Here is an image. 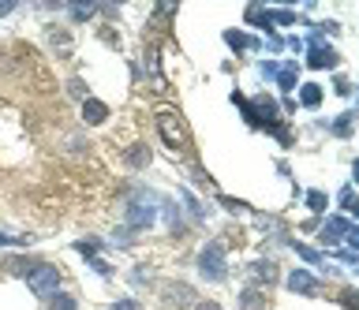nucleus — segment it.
Masks as SVG:
<instances>
[{"label":"nucleus","mask_w":359,"mask_h":310,"mask_svg":"<svg viewBox=\"0 0 359 310\" xmlns=\"http://www.w3.org/2000/svg\"><path fill=\"white\" fill-rule=\"evenodd\" d=\"M153 221H157V195L146 191V187H135V191L127 195V206H124V228L146 232Z\"/></svg>","instance_id":"nucleus-1"},{"label":"nucleus","mask_w":359,"mask_h":310,"mask_svg":"<svg viewBox=\"0 0 359 310\" xmlns=\"http://www.w3.org/2000/svg\"><path fill=\"white\" fill-rule=\"evenodd\" d=\"M199 273L206 280H213V284H221V280H228V258H225V247L213 239V243H206L199 251Z\"/></svg>","instance_id":"nucleus-2"},{"label":"nucleus","mask_w":359,"mask_h":310,"mask_svg":"<svg viewBox=\"0 0 359 310\" xmlns=\"http://www.w3.org/2000/svg\"><path fill=\"white\" fill-rule=\"evenodd\" d=\"M23 280H27L30 291H34V296H41V299H49L53 291H60V269H56V265H49V262H38Z\"/></svg>","instance_id":"nucleus-3"},{"label":"nucleus","mask_w":359,"mask_h":310,"mask_svg":"<svg viewBox=\"0 0 359 310\" xmlns=\"http://www.w3.org/2000/svg\"><path fill=\"white\" fill-rule=\"evenodd\" d=\"M157 135H161V142L168 146V150H184L187 146V127H184V120H180L176 113H157Z\"/></svg>","instance_id":"nucleus-4"},{"label":"nucleus","mask_w":359,"mask_h":310,"mask_svg":"<svg viewBox=\"0 0 359 310\" xmlns=\"http://www.w3.org/2000/svg\"><path fill=\"white\" fill-rule=\"evenodd\" d=\"M161 303H165V307H180V310H187V307L199 303V296H195L191 284H184V280H168L165 288H161Z\"/></svg>","instance_id":"nucleus-5"},{"label":"nucleus","mask_w":359,"mask_h":310,"mask_svg":"<svg viewBox=\"0 0 359 310\" xmlns=\"http://www.w3.org/2000/svg\"><path fill=\"white\" fill-rule=\"evenodd\" d=\"M247 273H251L254 288H273L277 277H281V269H277L273 258H259V262H251V265H247Z\"/></svg>","instance_id":"nucleus-6"},{"label":"nucleus","mask_w":359,"mask_h":310,"mask_svg":"<svg viewBox=\"0 0 359 310\" xmlns=\"http://www.w3.org/2000/svg\"><path fill=\"white\" fill-rule=\"evenodd\" d=\"M285 284H288V291H296V296H318V288H322L311 269H292L285 277Z\"/></svg>","instance_id":"nucleus-7"},{"label":"nucleus","mask_w":359,"mask_h":310,"mask_svg":"<svg viewBox=\"0 0 359 310\" xmlns=\"http://www.w3.org/2000/svg\"><path fill=\"white\" fill-rule=\"evenodd\" d=\"M348 232H352V221L348 217H329L326 225H322L318 239H322V247H337V243H345Z\"/></svg>","instance_id":"nucleus-8"},{"label":"nucleus","mask_w":359,"mask_h":310,"mask_svg":"<svg viewBox=\"0 0 359 310\" xmlns=\"http://www.w3.org/2000/svg\"><path fill=\"white\" fill-rule=\"evenodd\" d=\"M337 64L340 56L329 45H311V53H307V67H314V71H326V67H337Z\"/></svg>","instance_id":"nucleus-9"},{"label":"nucleus","mask_w":359,"mask_h":310,"mask_svg":"<svg viewBox=\"0 0 359 310\" xmlns=\"http://www.w3.org/2000/svg\"><path fill=\"white\" fill-rule=\"evenodd\" d=\"M83 120H87L90 127L105 124V120H109V105H105V101H98V98H87V101H83Z\"/></svg>","instance_id":"nucleus-10"},{"label":"nucleus","mask_w":359,"mask_h":310,"mask_svg":"<svg viewBox=\"0 0 359 310\" xmlns=\"http://www.w3.org/2000/svg\"><path fill=\"white\" fill-rule=\"evenodd\" d=\"M239 310H266V291L262 288H243L239 291Z\"/></svg>","instance_id":"nucleus-11"},{"label":"nucleus","mask_w":359,"mask_h":310,"mask_svg":"<svg viewBox=\"0 0 359 310\" xmlns=\"http://www.w3.org/2000/svg\"><path fill=\"white\" fill-rule=\"evenodd\" d=\"M124 165H127V168H146V165H150V146H142V142L127 146V153H124Z\"/></svg>","instance_id":"nucleus-12"},{"label":"nucleus","mask_w":359,"mask_h":310,"mask_svg":"<svg viewBox=\"0 0 359 310\" xmlns=\"http://www.w3.org/2000/svg\"><path fill=\"white\" fill-rule=\"evenodd\" d=\"M322 98H326V93H322L318 82H303V86H299V105H303V109H318Z\"/></svg>","instance_id":"nucleus-13"},{"label":"nucleus","mask_w":359,"mask_h":310,"mask_svg":"<svg viewBox=\"0 0 359 310\" xmlns=\"http://www.w3.org/2000/svg\"><path fill=\"white\" fill-rule=\"evenodd\" d=\"M34 258H23V254H12V258H4V269L12 273V277H27V273L34 269Z\"/></svg>","instance_id":"nucleus-14"},{"label":"nucleus","mask_w":359,"mask_h":310,"mask_svg":"<svg viewBox=\"0 0 359 310\" xmlns=\"http://www.w3.org/2000/svg\"><path fill=\"white\" fill-rule=\"evenodd\" d=\"M225 41H228V49H232V53H243V49H254V45H259V41L247 38L243 30H225Z\"/></svg>","instance_id":"nucleus-15"},{"label":"nucleus","mask_w":359,"mask_h":310,"mask_svg":"<svg viewBox=\"0 0 359 310\" xmlns=\"http://www.w3.org/2000/svg\"><path fill=\"white\" fill-rule=\"evenodd\" d=\"M352 124H356V113H340V116L329 124V131L337 135V139H348V135H352Z\"/></svg>","instance_id":"nucleus-16"},{"label":"nucleus","mask_w":359,"mask_h":310,"mask_svg":"<svg viewBox=\"0 0 359 310\" xmlns=\"http://www.w3.org/2000/svg\"><path fill=\"white\" fill-rule=\"evenodd\" d=\"M180 198H184V206H187V213H191V217H195V221H202V217H206V210H202V202H199V198H195L191 191H187V187H180Z\"/></svg>","instance_id":"nucleus-17"},{"label":"nucleus","mask_w":359,"mask_h":310,"mask_svg":"<svg viewBox=\"0 0 359 310\" xmlns=\"http://www.w3.org/2000/svg\"><path fill=\"white\" fill-rule=\"evenodd\" d=\"M45 303H49V310H79V303H75L72 296H64V291H53Z\"/></svg>","instance_id":"nucleus-18"},{"label":"nucleus","mask_w":359,"mask_h":310,"mask_svg":"<svg viewBox=\"0 0 359 310\" xmlns=\"http://www.w3.org/2000/svg\"><path fill=\"white\" fill-rule=\"evenodd\" d=\"M292 251L303 258V262H311V265H322V251H314V247H307V243H299V239H292Z\"/></svg>","instance_id":"nucleus-19"},{"label":"nucleus","mask_w":359,"mask_h":310,"mask_svg":"<svg viewBox=\"0 0 359 310\" xmlns=\"http://www.w3.org/2000/svg\"><path fill=\"white\" fill-rule=\"evenodd\" d=\"M277 86L281 90H296V64H285L277 71Z\"/></svg>","instance_id":"nucleus-20"},{"label":"nucleus","mask_w":359,"mask_h":310,"mask_svg":"<svg viewBox=\"0 0 359 310\" xmlns=\"http://www.w3.org/2000/svg\"><path fill=\"white\" fill-rule=\"evenodd\" d=\"M326 206H329V198L322 191H307V210L311 213H326Z\"/></svg>","instance_id":"nucleus-21"},{"label":"nucleus","mask_w":359,"mask_h":310,"mask_svg":"<svg viewBox=\"0 0 359 310\" xmlns=\"http://www.w3.org/2000/svg\"><path fill=\"white\" fill-rule=\"evenodd\" d=\"M217 202L225 206L228 213H247V210H251L247 202H239V198H232V195H217Z\"/></svg>","instance_id":"nucleus-22"},{"label":"nucleus","mask_w":359,"mask_h":310,"mask_svg":"<svg viewBox=\"0 0 359 310\" xmlns=\"http://www.w3.org/2000/svg\"><path fill=\"white\" fill-rule=\"evenodd\" d=\"M75 251H79L83 258H98V251H101V239H79V243H75Z\"/></svg>","instance_id":"nucleus-23"},{"label":"nucleus","mask_w":359,"mask_h":310,"mask_svg":"<svg viewBox=\"0 0 359 310\" xmlns=\"http://www.w3.org/2000/svg\"><path fill=\"white\" fill-rule=\"evenodd\" d=\"M161 206H165L168 228H173V232H184V221H180V210H176V206H173V202H161Z\"/></svg>","instance_id":"nucleus-24"},{"label":"nucleus","mask_w":359,"mask_h":310,"mask_svg":"<svg viewBox=\"0 0 359 310\" xmlns=\"http://www.w3.org/2000/svg\"><path fill=\"white\" fill-rule=\"evenodd\" d=\"M337 202H340V210L356 213V191H352V187H340V198H337Z\"/></svg>","instance_id":"nucleus-25"},{"label":"nucleus","mask_w":359,"mask_h":310,"mask_svg":"<svg viewBox=\"0 0 359 310\" xmlns=\"http://www.w3.org/2000/svg\"><path fill=\"white\" fill-rule=\"evenodd\" d=\"M270 15V27H273V23H281V27H292V23H296V12H266Z\"/></svg>","instance_id":"nucleus-26"},{"label":"nucleus","mask_w":359,"mask_h":310,"mask_svg":"<svg viewBox=\"0 0 359 310\" xmlns=\"http://www.w3.org/2000/svg\"><path fill=\"white\" fill-rule=\"evenodd\" d=\"M67 93H72V98H79V101L90 98V93H87V82H83V79H72V82H67Z\"/></svg>","instance_id":"nucleus-27"},{"label":"nucleus","mask_w":359,"mask_h":310,"mask_svg":"<svg viewBox=\"0 0 359 310\" xmlns=\"http://www.w3.org/2000/svg\"><path fill=\"white\" fill-rule=\"evenodd\" d=\"M94 12H98V8H94V4H90V8H87V4H72V15H75V19H79V23H83V19H90Z\"/></svg>","instance_id":"nucleus-28"},{"label":"nucleus","mask_w":359,"mask_h":310,"mask_svg":"<svg viewBox=\"0 0 359 310\" xmlns=\"http://www.w3.org/2000/svg\"><path fill=\"white\" fill-rule=\"evenodd\" d=\"M356 303H359V299H356V288H345V291H340V307H345V310H356Z\"/></svg>","instance_id":"nucleus-29"},{"label":"nucleus","mask_w":359,"mask_h":310,"mask_svg":"<svg viewBox=\"0 0 359 310\" xmlns=\"http://www.w3.org/2000/svg\"><path fill=\"white\" fill-rule=\"evenodd\" d=\"M277 71H281L277 60H266V64H262V79H277Z\"/></svg>","instance_id":"nucleus-30"},{"label":"nucleus","mask_w":359,"mask_h":310,"mask_svg":"<svg viewBox=\"0 0 359 310\" xmlns=\"http://www.w3.org/2000/svg\"><path fill=\"white\" fill-rule=\"evenodd\" d=\"M27 239L23 236H8V232H0V247H23Z\"/></svg>","instance_id":"nucleus-31"},{"label":"nucleus","mask_w":359,"mask_h":310,"mask_svg":"<svg viewBox=\"0 0 359 310\" xmlns=\"http://www.w3.org/2000/svg\"><path fill=\"white\" fill-rule=\"evenodd\" d=\"M191 310H221V303H213V299H199Z\"/></svg>","instance_id":"nucleus-32"},{"label":"nucleus","mask_w":359,"mask_h":310,"mask_svg":"<svg viewBox=\"0 0 359 310\" xmlns=\"http://www.w3.org/2000/svg\"><path fill=\"white\" fill-rule=\"evenodd\" d=\"M113 310H139V303H135V299H116Z\"/></svg>","instance_id":"nucleus-33"},{"label":"nucleus","mask_w":359,"mask_h":310,"mask_svg":"<svg viewBox=\"0 0 359 310\" xmlns=\"http://www.w3.org/2000/svg\"><path fill=\"white\" fill-rule=\"evenodd\" d=\"M337 93H340V98H348V93H352V82H348V79H337Z\"/></svg>","instance_id":"nucleus-34"},{"label":"nucleus","mask_w":359,"mask_h":310,"mask_svg":"<svg viewBox=\"0 0 359 310\" xmlns=\"http://www.w3.org/2000/svg\"><path fill=\"white\" fill-rule=\"evenodd\" d=\"M270 49H273V53H281V49H285V41H281L277 34H270Z\"/></svg>","instance_id":"nucleus-35"},{"label":"nucleus","mask_w":359,"mask_h":310,"mask_svg":"<svg viewBox=\"0 0 359 310\" xmlns=\"http://www.w3.org/2000/svg\"><path fill=\"white\" fill-rule=\"evenodd\" d=\"M12 8H15V4H0V15H8V12H12Z\"/></svg>","instance_id":"nucleus-36"}]
</instances>
